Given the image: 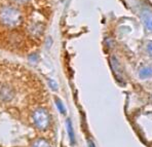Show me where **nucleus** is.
Masks as SVG:
<instances>
[{
    "mask_svg": "<svg viewBox=\"0 0 152 147\" xmlns=\"http://www.w3.org/2000/svg\"><path fill=\"white\" fill-rule=\"evenodd\" d=\"M88 147H96L95 144L93 143V141H91V140H88Z\"/></svg>",
    "mask_w": 152,
    "mask_h": 147,
    "instance_id": "9",
    "label": "nucleus"
},
{
    "mask_svg": "<svg viewBox=\"0 0 152 147\" xmlns=\"http://www.w3.org/2000/svg\"><path fill=\"white\" fill-rule=\"evenodd\" d=\"M23 22V13L13 5H4L0 8V24L6 28H17Z\"/></svg>",
    "mask_w": 152,
    "mask_h": 147,
    "instance_id": "1",
    "label": "nucleus"
},
{
    "mask_svg": "<svg viewBox=\"0 0 152 147\" xmlns=\"http://www.w3.org/2000/svg\"><path fill=\"white\" fill-rule=\"evenodd\" d=\"M15 4H19V5H24V4H27L31 1V0H12Z\"/></svg>",
    "mask_w": 152,
    "mask_h": 147,
    "instance_id": "8",
    "label": "nucleus"
},
{
    "mask_svg": "<svg viewBox=\"0 0 152 147\" xmlns=\"http://www.w3.org/2000/svg\"><path fill=\"white\" fill-rule=\"evenodd\" d=\"M67 131H68V135L70 138V142L72 145L75 144V135H74V130H73L72 124H71L70 119H67Z\"/></svg>",
    "mask_w": 152,
    "mask_h": 147,
    "instance_id": "5",
    "label": "nucleus"
},
{
    "mask_svg": "<svg viewBox=\"0 0 152 147\" xmlns=\"http://www.w3.org/2000/svg\"><path fill=\"white\" fill-rule=\"evenodd\" d=\"M32 121L33 124L38 129V130L44 131L50 127V116L48 111L45 108H39L35 109L32 113Z\"/></svg>",
    "mask_w": 152,
    "mask_h": 147,
    "instance_id": "2",
    "label": "nucleus"
},
{
    "mask_svg": "<svg viewBox=\"0 0 152 147\" xmlns=\"http://www.w3.org/2000/svg\"><path fill=\"white\" fill-rule=\"evenodd\" d=\"M31 147H51V146L48 140L40 138V139L35 140V141L33 142L32 145H31Z\"/></svg>",
    "mask_w": 152,
    "mask_h": 147,
    "instance_id": "6",
    "label": "nucleus"
},
{
    "mask_svg": "<svg viewBox=\"0 0 152 147\" xmlns=\"http://www.w3.org/2000/svg\"><path fill=\"white\" fill-rule=\"evenodd\" d=\"M55 102H56V105L58 106V109H59V111L62 113V114H66V109H65V107L63 105V103H62V101L60 99H56L55 100Z\"/></svg>",
    "mask_w": 152,
    "mask_h": 147,
    "instance_id": "7",
    "label": "nucleus"
},
{
    "mask_svg": "<svg viewBox=\"0 0 152 147\" xmlns=\"http://www.w3.org/2000/svg\"><path fill=\"white\" fill-rule=\"evenodd\" d=\"M15 97V90L10 84L0 83V100L4 102L12 101Z\"/></svg>",
    "mask_w": 152,
    "mask_h": 147,
    "instance_id": "3",
    "label": "nucleus"
},
{
    "mask_svg": "<svg viewBox=\"0 0 152 147\" xmlns=\"http://www.w3.org/2000/svg\"><path fill=\"white\" fill-rule=\"evenodd\" d=\"M27 32L29 33V35H31L32 37H38L42 34L43 32V27L42 24L40 23H31L29 24L28 28H27Z\"/></svg>",
    "mask_w": 152,
    "mask_h": 147,
    "instance_id": "4",
    "label": "nucleus"
}]
</instances>
